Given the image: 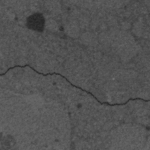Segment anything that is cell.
Wrapping results in <instances>:
<instances>
[{"mask_svg":"<svg viewBox=\"0 0 150 150\" xmlns=\"http://www.w3.org/2000/svg\"><path fill=\"white\" fill-rule=\"evenodd\" d=\"M45 18L42 13L36 12L26 19V27L30 30L42 32L45 29Z\"/></svg>","mask_w":150,"mask_h":150,"instance_id":"1","label":"cell"}]
</instances>
